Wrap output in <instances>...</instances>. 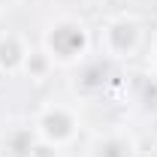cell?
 I'll use <instances>...</instances> for the list:
<instances>
[{"instance_id":"cell-2","label":"cell","mask_w":157,"mask_h":157,"mask_svg":"<svg viewBox=\"0 0 157 157\" xmlns=\"http://www.w3.org/2000/svg\"><path fill=\"white\" fill-rule=\"evenodd\" d=\"M33 130L36 139L52 145V148H67L78 133V115L67 103H45L33 118Z\"/></svg>"},{"instance_id":"cell-7","label":"cell","mask_w":157,"mask_h":157,"mask_svg":"<svg viewBox=\"0 0 157 157\" xmlns=\"http://www.w3.org/2000/svg\"><path fill=\"white\" fill-rule=\"evenodd\" d=\"M52 58L42 52V48H33V52H27V60H24V70L21 73H27V76L33 78V82H42V78L52 73Z\"/></svg>"},{"instance_id":"cell-6","label":"cell","mask_w":157,"mask_h":157,"mask_svg":"<svg viewBox=\"0 0 157 157\" xmlns=\"http://www.w3.org/2000/svg\"><path fill=\"white\" fill-rule=\"evenodd\" d=\"M27 60V45L15 33H0V73L3 76H15L24 70Z\"/></svg>"},{"instance_id":"cell-8","label":"cell","mask_w":157,"mask_h":157,"mask_svg":"<svg viewBox=\"0 0 157 157\" xmlns=\"http://www.w3.org/2000/svg\"><path fill=\"white\" fill-rule=\"evenodd\" d=\"M3 3H12V0H0V6H3Z\"/></svg>"},{"instance_id":"cell-4","label":"cell","mask_w":157,"mask_h":157,"mask_svg":"<svg viewBox=\"0 0 157 157\" xmlns=\"http://www.w3.org/2000/svg\"><path fill=\"white\" fill-rule=\"evenodd\" d=\"M36 130L30 127H9L0 136V157H33L36 154Z\"/></svg>"},{"instance_id":"cell-5","label":"cell","mask_w":157,"mask_h":157,"mask_svg":"<svg viewBox=\"0 0 157 157\" xmlns=\"http://www.w3.org/2000/svg\"><path fill=\"white\" fill-rule=\"evenodd\" d=\"M88 157H136V142H133L130 133L115 130V133L100 136L97 142L91 145Z\"/></svg>"},{"instance_id":"cell-3","label":"cell","mask_w":157,"mask_h":157,"mask_svg":"<svg viewBox=\"0 0 157 157\" xmlns=\"http://www.w3.org/2000/svg\"><path fill=\"white\" fill-rule=\"evenodd\" d=\"M142 21L133 15H112L100 30V45L109 58H133L142 48Z\"/></svg>"},{"instance_id":"cell-1","label":"cell","mask_w":157,"mask_h":157,"mask_svg":"<svg viewBox=\"0 0 157 157\" xmlns=\"http://www.w3.org/2000/svg\"><path fill=\"white\" fill-rule=\"evenodd\" d=\"M88 48H91V30L82 18H73V15L55 18L42 33V52L52 58V63H60V67L78 63L88 55Z\"/></svg>"}]
</instances>
